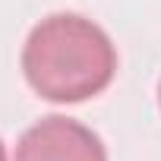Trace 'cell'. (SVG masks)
Here are the masks:
<instances>
[{
    "instance_id": "obj_4",
    "label": "cell",
    "mask_w": 161,
    "mask_h": 161,
    "mask_svg": "<svg viewBox=\"0 0 161 161\" xmlns=\"http://www.w3.org/2000/svg\"><path fill=\"white\" fill-rule=\"evenodd\" d=\"M158 101H161V86H158Z\"/></svg>"
},
{
    "instance_id": "obj_2",
    "label": "cell",
    "mask_w": 161,
    "mask_h": 161,
    "mask_svg": "<svg viewBox=\"0 0 161 161\" xmlns=\"http://www.w3.org/2000/svg\"><path fill=\"white\" fill-rule=\"evenodd\" d=\"M16 161H108V152L89 126L51 114L22 133Z\"/></svg>"
},
{
    "instance_id": "obj_3",
    "label": "cell",
    "mask_w": 161,
    "mask_h": 161,
    "mask_svg": "<svg viewBox=\"0 0 161 161\" xmlns=\"http://www.w3.org/2000/svg\"><path fill=\"white\" fill-rule=\"evenodd\" d=\"M0 161H7V148H3V142H0Z\"/></svg>"
},
{
    "instance_id": "obj_1",
    "label": "cell",
    "mask_w": 161,
    "mask_h": 161,
    "mask_svg": "<svg viewBox=\"0 0 161 161\" xmlns=\"http://www.w3.org/2000/svg\"><path fill=\"white\" fill-rule=\"evenodd\" d=\"M22 73L41 98L76 104L111 86L117 73V47L92 19L79 13H54L29 32Z\"/></svg>"
}]
</instances>
